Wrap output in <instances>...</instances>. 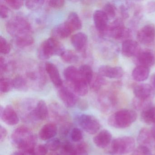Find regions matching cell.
<instances>
[{"mask_svg": "<svg viewBox=\"0 0 155 155\" xmlns=\"http://www.w3.org/2000/svg\"><path fill=\"white\" fill-rule=\"evenodd\" d=\"M140 118L146 124H155V107L151 106L142 111Z\"/></svg>", "mask_w": 155, "mask_h": 155, "instance_id": "83f0119b", "label": "cell"}, {"mask_svg": "<svg viewBox=\"0 0 155 155\" xmlns=\"http://www.w3.org/2000/svg\"><path fill=\"white\" fill-rule=\"evenodd\" d=\"M137 118V113L134 110H120L110 116L108 123L110 126L116 128H126L135 122Z\"/></svg>", "mask_w": 155, "mask_h": 155, "instance_id": "3957f363", "label": "cell"}, {"mask_svg": "<svg viewBox=\"0 0 155 155\" xmlns=\"http://www.w3.org/2000/svg\"><path fill=\"white\" fill-rule=\"evenodd\" d=\"M134 61L137 66L150 68L155 64V53L151 50L140 49L134 57Z\"/></svg>", "mask_w": 155, "mask_h": 155, "instance_id": "ba28073f", "label": "cell"}, {"mask_svg": "<svg viewBox=\"0 0 155 155\" xmlns=\"http://www.w3.org/2000/svg\"><path fill=\"white\" fill-rule=\"evenodd\" d=\"M63 61L67 63H74L78 61V56L74 51L71 50H65L61 55Z\"/></svg>", "mask_w": 155, "mask_h": 155, "instance_id": "d6a6232c", "label": "cell"}, {"mask_svg": "<svg viewBox=\"0 0 155 155\" xmlns=\"http://www.w3.org/2000/svg\"><path fill=\"white\" fill-rule=\"evenodd\" d=\"M98 73L102 77L109 78L119 79L123 77L124 72L120 67L102 65L99 68Z\"/></svg>", "mask_w": 155, "mask_h": 155, "instance_id": "9a60e30c", "label": "cell"}, {"mask_svg": "<svg viewBox=\"0 0 155 155\" xmlns=\"http://www.w3.org/2000/svg\"><path fill=\"white\" fill-rule=\"evenodd\" d=\"M58 96L65 106L68 107H74L79 99L76 94L66 87H61L58 91Z\"/></svg>", "mask_w": 155, "mask_h": 155, "instance_id": "7c38bea8", "label": "cell"}, {"mask_svg": "<svg viewBox=\"0 0 155 155\" xmlns=\"http://www.w3.org/2000/svg\"><path fill=\"white\" fill-rule=\"evenodd\" d=\"M78 104L79 107L81 109L85 110L87 108L88 103L86 101L83 100H79L78 101Z\"/></svg>", "mask_w": 155, "mask_h": 155, "instance_id": "db71d44e", "label": "cell"}, {"mask_svg": "<svg viewBox=\"0 0 155 155\" xmlns=\"http://www.w3.org/2000/svg\"><path fill=\"white\" fill-rule=\"evenodd\" d=\"M66 22L56 26L51 31L52 37L55 38L65 39L69 37L73 32Z\"/></svg>", "mask_w": 155, "mask_h": 155, "instance_id": "7402d4cb", "label": "cell"}, {"mask_svg": "<svg viewBox=\"0 0 155 155\" xmlns=\"http://www.w3.org/2000/svg\"><path fill=\"white\" fill-rule=\"evenodd\" d=\"M79 70L82 78L90 85L94 75L92 68L89 65L84 64L80 67Z\"/></svg>", "mask_w": 155, "mask_h": 155, "instance_id": "f546056e", "label": "cell"}, {"mask_svg": "<svg viewBox=\"0 0 155 155\" xmlns=\"http://www.w3.org/2000/svg\"><path fill=\"white\" fill-rule=\"evenodd\" d=\"M64 4L65 1L63 0H52L48 2L49 6L54 9L61 8Z\"/></svg>", "mask_w": 155, "mask_h": 155, "instance_id": "7dc6e473", "label": "cell"}, {"mask_svg": "<svg viewBox=\"0 0 155 155\" xmlns=\"http://www.w3.org/2000/svg\"><path fill=\"white\" fill-rule=\"evenodd\" d=\"M9 14V9L5 4H0V15L2 18L5 19L8 18Z\"/></svg>", "mask_w": 155, "mask_h": 155, "instance_id": "c3c4849f", "label": "cell"}, {"mask_svg": "<svg viewBox=\"0 0 155 155\" xmlns=\"http://www.w3.org/2000/svg\"><path fill=\"white\" fill-rule=\"evenodd\" d=\"M8 66L7 63L5 62V60L4 58L1 56L0 57V69H1V73L5 72L7 70Z\"/></svg>", "mask_w": 155, "mask_h": 155, "instance_id": "816d5d0a", "label": "cell"}, {"mask_svg": "<svg viewBox=\"0 0 155 155\" xmlns=\"http://www.w3.org/2000/svg\"><path fill=\"white\" fill-rule=\"evenodd\" d=\"M137 38L140 43L144 45L152 44L155 40V26L148 24L142 27L138 31Z\"/></svg>", "mask_w": 155, "mask_h": 155, "instance_id": "9c48e42d", "label": "cell"}, {"mask_svg": "<svg viewBox=\"0 0 155 155\" xmlns=\"http://www.w3.org/2000/svg\"><path fill=\"white\" fill-rule=\"evenodd\" d=\"M45 70L55 87L58 88L62 87L63 81L61 77L59 71L54 64L50 62H46L45 64Z\"/></svg>", "mask_w": 155, "mask_h": 155, "instance_id": "ac0fdd59", "label": "cell"}, {"mask_svg": "<svg viewBox=\"0 0 155 155\" xmlns=\"http://www.w3.org/2000/svg\"><path fill=\"white\" fill-rule=\"evenodd\" d=\"M88 84L83 79H81L75 84L71 85V87L75 94L81 97H84L88 92Z\"/></svg>", "mask_w": 155, "mask_h": 155, "instance_id": "f1b7e54d", "label": "cell"}, {"mask_svg": "<svg viewBox=\"0 0 155 155\" xmlns=\"http://www.w3.org/2000/svg\"><path fill=\"white\" fill-rule=\"evenodd\" d=\"M83 137L82 131L79 128L74 127L71 130V139L74 142H79L83 139Z\"/></svg>", "mask_w": 155, "mask_h": 155, "instance_id": "ab89813d", "label": "cell"}, {"mask_svg": "<svg viewBox=\"0 0 155 155\" xmlns=\"http://www.w3.org/2000/svg\"><path fill=\"white\" fill-rule=\"evenodd\" d=\"M78 123L81 127L87 133L91 135L96 134L100 129L99 120L93 115L83 114L78 118Z\"/></svg>", "mask_w": 155, "mask_h": 155, "instance_id": "52a82bcc", "label": "cell"}, {"mask_svg": "<svg viewBox=\"0 0 155 155\" xmlns=\"http://www.w3.org/2000/svg\"><path fill=\"white\" fill-rule=\"evenodd\" d=\"M135 145V140L132 137H120L111 141L107 151L110 154H127L134 150Z\"/></svg>", "mask_w": 155, "mask_h": 155, "instance_id": "5b68a950", "label": "cell"}, {"mask_svg": "<svg viewBox=\"0 0 155 155\" xmlns=\"http://www.w3.org/2000/svg\"><path fill=\"white\" fill-rule=\"evenodd\" d=\"M153 139L154 138L151 130L150 131L146 128H143L140 130L137 137V141L140 146L148 147V145L152 143Z\"/></svg>", "mask_w": 155, "mask_h": 155, "instance_id": "484cf974", "label": "cell"}, {"mask_svg": "<svg viewBox=\"0 0 155 155\" xmlns=\"http://www.w3.org/2000/svg\"><path fill=\"white\" fill-rule=\"evenodd\" d=\"M93 19L95 28L100 33L106 30L108 25L109 18L103 10L95 11L93 13Z\"/></svg>", "mask_w": 155, "mask_h": 155, "instance_id": "2e32d148", "label": "cell"}, {"mask_svg": "<svg viewBox=\"0 0 155 155\" xmlns=\"http://www.w3.org/2000/svg\"><path fill=\"white\" fill-rule=\"evenodd\" d=\"M51 114L53 119L60 123L66 124L68 114V112L60 105L57 103H52L50 106L49 113Z\"/></svg>", "mask_w": 155, "mask_h": 155, "instance_id": "5bb4252c", "label": "cell"}, {"mask_svg": "<svg viewBox=\"0 0 155 155\" xmlns=\"http://www.w3.org/2000/svg\"><path fill=\"white\" fill-rule=\"evenodd\" d=\"M48 151V149L45 145H36L25 153L26 155H46Z\"/></svg>", "mask_w": 155, "mask_h": 155, "instance_id": "d590c367", "label": "cell"}, {"mask_svg": "<svg viewBox=\"0 0 155 155\" xmlns=\"http://www.w3.org/2000/svg\"><path fill=\"white\" fill-rule=\"evenodd\" d=\"M106 84V81L99 73L94 74L93 79L90 84L91 88L95 91H98L101 87Z\"/></svg>", "mask_w": 155, "mask_h": 155, "instance_id": "1f68e13d", "label": "cell"}, {"mask_svg": "<svg viewBox=\"0 0 155 155\" xmlns=\"http://www.w3.org/2000/svg\"><path fill=\"white\" fill-rule=\"evenodd\" d=\"M65 22L69 26L73 32L82 28V22L78 15L76 12H72L70 13Z\"/></svg>", "mask_w": 155, "mask_h": 155, "instance_id": "4316f807", "label": "cell"}, {"mask_svg": "<svg viewBox=\"0 0 155 155\" xmlns=\"http://www.w3.org/2000/svg\"><path fill=\"white\" fill-rule=\"evenodd\" d=\"M116 7L114 4L111 3H107L105 4L103 8V11L107 14L109 18H115L116 14Z\"/></svg>", "mask_w": 155, "mask_h": 155, "instance_id": "60d3db41", "label": "cell"}, {"mask_svg": "<svg viewBox=\"0 0 155 155\" xmlns=\"http://www.w3.org/2000/svg\"><path fill=\"white\" fill-rule=\"evenodd\" d=\"M13 88L20 91H26L28 89V82L25 78L18 76L12 79Z\"/></svg>", "mask_w": 155, "mask_h": 155, "instance_id": "4dcf8cb0", "label": "cell"}, {"mask_svg": "<svg viewBox=\"0 0 155 155\" xmlns=\"http://www.w3.org/2000/svg\"></svg>", "mask_w": 155, "mask_h": 155, "instance_id": "680465c9", "label": "cell"}, {"mask_svg": "<svg viewBox=\"0 0 155 155\" xmlns=\"http://www.w3.org/2000/svg\"><path fill=\"white\" fill-rule=\"evenodd\" d=\"M101 34L102 36L110 37L116 40L123 42L130 39L132 32L130 29L125 27L121 19H117L108 24L106 30Z\"/></svg>", "mask_w": 155, "mask_h": 155, "instance_id": "277c9868", "label": "cell"}, {"mask_svg": "<svg viewBox=\"0 0 155 155\" xmlns=\"http://www.w3.org/2000/svg\"><path fill=\"white\" fill-rule=\"evenodd\" d=\"M11 51V46L7 40L2 36H0V51L2 54L7 55Z\"/></svg>", "mask_w": 155, "mask_h": 155, "instance_id": "b9f144b4", "label": "cell"}, {"mask_svg": "<svg viewBox=\"0 0 155 155\" xmlns=\"http://www.w3.org/2000/svg\"><path fill=\"white\" fill-rule=\"evenodd\" d=\"M133 93L135 97L143 100L152 101L155 96V90L149 84H140L134 87Z\"/></svg>", "mask_w": 155, "mask_h": 155, "instance_id": "30bf717a", "label": "cell"}, {"mask_svg": "<svg viewBox=\"0 0 155 155\" xmlns=\"http://www.w3.org/2000/svg\"><path fill=\"white\" fill-rule=\"evenodd\" d=\"M151 86L153 87V88L155 90V73L153 74L151 78Z\"/></svg>", "mask_w": 155, "mask_h": 155, "instance_id": "11a10c76", "label": "cell"}, {"mask_svg": "<svg viewBox=\"0 0 155 155\" xmlns=\"http://www.w3.org/2000/svg\"><path fill=\"white\" fill-rule=\"evenodd\" d=\"M75 147L72 143L70 141H66L63 142L61 144V151L65 155H72L73 152L75 150Z\"/></svg>", "mask_w": 155, "mask_h": 155, "instance_id": "7bdbcfd3", "label": "cell"}, {"mask_svg": "<svg viewBox=\"0 0 155 155\" xmlns=\"http://www.w3.org/2000/svg\"><path fill=\"white\" fill-rule=\"evenodd\" d=\"M12 80L6 78H1L0 90L2 93H7L13 88Z\"/></svg>", "mask_w": 155, "mask_h": 155, "instance_id": "8d00e7d4", "label": "cell"}, {"mask_svg": "<svg viewBox=\"0 0 155 155\" xmlns=\"http://www.w3.org/2000/svg\"><path fill=\"white\" fill-rule=\"evenodd\" d=\"M101 109L104 112H110L117 104V97L112 92L102 94L99 99Z\"/></svg>", "mask_w": 155, "mask_h": 155, "instance_id": "4fadbf2b", "label": "cell"}, {"mask_svg": "<svg viewBox=\"0 0 155 155\" xmlns=\"http://www.w3.org/2000/svg\"><path fill=\"white\" fill-rule=\"evenodd\" d=\"M0 117L5 124L9 126L17 125L19 121L18 113L11 105H8L5 108L1 107Z\"/></svg>", "mask_w": 155, "mask_h": 155, "instance_id": "8fae6325", "label": "cell"}, {"mask_svg": "<svg viewBox=\"0 0 155 155\" xmlns=\"http://www.w3.org/2000/svg\"><path fill=\"white\" fill-rule=\"evenodd\" d=\"M5 2L11 8L14 10H18L23 5V1L20 0H7Z\"/></svg>", "mask_w": 155, "mask_h": 155, "instance_id": "bcb514c9", "label": "cell"}, {"mask_svg": "<svg viewBox=\"0 0 155 155\" xmlns=\"http://www.w3.org/2000/svg\"><path fill=\"white\" fill-rule=\"evenodd\" d=\"M145 11L148 13L155 12V2H149L145 5Z\"/></svg>", "mask_w": 155, "mask_h": 155, "instance_id": "681fc988", "label": "cell"}, {"mask_svg": "<svg viewBox=\"0 0 155 155\" xmlns=\"http://www.w3.org/2000/svg\"><path fill=\"white\" fill-rule=\"evenodd\" d=\"M11 140L14 147L26 153L37 145V137L30 129L21 126L13 131Z\"/></svg>", "mask_w": 155, "mask_h": 155, "instance_id": "6da1fadb", "label": "cell"}, {"mask_svg": "<svg viewBox=\"0 0 155 155\" xmlns=\"http://www.w3.org/2000/svg\"><path fill=\"white\" fill-rule=\"evenodd\" d=\"M50 155H59L58 154V153H51V154H50Z\"/></svg>", "mask_w": 155, "mask_h": 155, "instance_id": "6f0895ef", "label": "cell"}, {"mask_svg": "<svg viewBox=\"0 0 155 155\" xmlns=\"http://www.w3.org/2000/svg\"><path fill=\"white\" fill-rule=\"evenodd\" d=\"M112 135L109 130L104 129L99 132L93 138L94 144L100 148L107 147L112 141Z\"/></svg>", "mask_w": 155, "mask_h": 155, "instance_id": "d6986e66", "label": "cell"}, {"mask_svg": "<svg viewBox=\"0 0 155 155\" xmlns=\"http://www.w3.org/2000/svg\"><path fill=\"white\" fill-rule=\"evenodd\" d=\"M64 76L65 79L71 86L82 79L79 70L74 66L66 68L64 71Z\"/></svg>", "mask_w": 155, "mask_h": 155, "instance_id": "cb8c5ba5", "label": "cell"}, {"mask_svg": "<svg viewBox=\"0 0 155 155\" xmlns=\"http://www.w3.org/2000/svg\"><path fill=\"white\" fill-rule=\"evenodd\" d=\"M61 144L62 143L59 139L58 138H53L48 140L45 145L48 150L55 151L61 148Z\"/></svg>", "mask_w": 155, "mask_h": 155, "instance_id": "74e56055", "label": "cell"}, {"mask_svg": "<svg viewBox=\"0 0 155 155\" xmlns=\"http://www.w3.org/2000/svg\"><path fill=\"white\" fill-rule=\"evenodd\" d=\"M64 51L62 44L57 39L51 37L41 43L38 55L41 59L46 60L56 55L61 56Z\"/></svg>", "mask_w": 155, "mask_h": 155, "instance_id": "8992f818", "label": "cell"}, {"mask_svg": "<svg viewBox=\"0 0 155 155\" xmlns=\"http://www.w3.org/2000/svg\"><path fill=\"white\" fill-rule=\"evenodd\" d=\"M72 155H89L88 147L86 143L82 142L77 145Z\"/></svg>", "mask_w": 155, "mask_h": 155, "instance_id": "ee69618b", "label": "cell"}, {"mask_svg": "<svg viewBox=\"0 0 155 155\" xmlns=\"http://www.w3.org/2000/svg\"><path fill=\"white\" fill-rule=\"evenodd\" d=\"M49 115V110L44 101L40 100L36 104L33 111L34 120H44Z\"/></svg>", "mask_w": 155, "mask_h": 155, "instance_id": "44dd1931", "label": "cell"}, {"mask_svg": "<svg viewBox=\"0 0 155 155\" xmlns=\"http://www.w3.org/2000/svg\"><path fill=\"white\" fill-rule=\"evenodd\" d=\"M58 132V128L55 123H48L44 125L39 132V137L43 140H48L54 138Z\"/></svg>", "mask_w": 155, "mask_h": 155, "instance_id": "ffe728a7", "label": "cell"}, {"mask_svg": "<svg viewBox=\"0 0 155 155\" xmlns=\"http://www.w3.org/2000/svg\"><path fill=\"white\" fill-rule=\"evenodd\" d=\"M150 74V68L143 66H137L132 72L133 79L138 82L145 81L148 78Z\"/></svg>", "mask_w": 155, "mask_h": 155, "instance_id": "d4e9b609", "label": "cell"}, {"mask_svg": "<svg viewBox=\"0 0 155 155\" xmlns=\"http://www.w3.org/2000/svg\"><path fill=\"white\" fill-rule=\"evenodd\" d=\"M6 29L9 34L16 38L31 35V27L29 21L24 17L16 16L7 22Z\"/></svg>", "mask_w": 155, "mask_h": 155, "instance_id": "7a4b0ae2", "label": "cell"}, {"mask_svg": "<svg viewBox=\"0 0 155 155\" xmlns=\"http://www.w3.org/2000/svg\"><path fill=\"white\" fill-rule=\"evenodd\" d=\"M45 3L43 0H35V1H27L25 2V5L27 8L30 10H36L41 8Z\"/></svg>", "mask_w": 155, "mask_h": 155, "instance_id": "f35d334b", "label": "cell"}, {"mask_svg": "<svg viewBox=\"0 0 155 155\" xmlns=\"http://www.w3.org/2000/svg\"><path fill=\"white\" fill-rule=\"evenodd\" d=\"M132 155H152L149 148L145 146H139L134 150Z\"/></svg>", "mask_w": 155, "mask_h": 155, "instance_id": "f6af8a7d", "label": "cell"}, {"mask_svg": "<svg viewBox=\"0 0 155 155\" xmlns=\"http://www.w3.org/2000/svg\"><path fill=\"white\" fill-rule=\"evenodd\" d=\"M11 155H26V154L22 151H17L13 152Z\"/></svg>", "mask_w": 155, "mask_h": 155, "instance_id": "9f6ffc18", "label": "cell"}, {"mask_svg": "<svg viewBox=\"0 0 155 155\" xmlns=\"http://www.w3.org/2000/svg\"><path fill=\"white\" fill-rule=\"evenodd\" d=\"M88 38L84 32H80L74 34L71 38L72 46L77 51L83 50L87 42Z\"/></svg>", "mask_w": 155, "mask_h": 155, "instance_id": "603a6c76", "label": "cell"}, {"mask_svg": "<svg viewBox=\"0 0 155 155\" xmlns=\"http://www.w3.org/2000/svg\"><path fill=\"white\" fill-rule=\"evenodd\" d=\"M151 102V101L143 100L135 97L132 101V105L135 109L143 111L144 110L152 106Z\"/></svg>", "mask_w": 155, "mask_h": 155, "instance_id": "836d02e7", "label": "cell"}, {"mask_svg": "<svg viewBox=\"0 0 155 155\" xmlns=\"http://www.w3.org/2000/svg\"><path fill=\"white\" fill-rule=\"evenodd\" d=\"M8 134L6 128L1 125L0 126V141L2 142L5 140Z\"/></svg>", "mask_w": 155, "mask_h": 155, "instance_id": "f907efd6", "label": "cell"}, {"mask_svg": "<svg viewBox=\"0 0 155 155\" xmlns=\"http://www.w3.org/2000/svg\"><path fill=\"white\" fill-rule=\"evenodd\" d=\"M141 49L137 41L129 39L122 42L121 52L122 55L127 58L134 57Z\"/></svg>", "mask_w": 155, "mask_h": 155, "instance_id": "e0dca14e", "label": "cell"}, {"mask_svg": "<svg viewBox=\"0 0 155 155\" xmlns=\"http://www.w3.org/2000/svg\"><path fill=\"white\" fill-rule=\"evenodd\" d=\"M120 12L122 18H127L129 17V13L128 9L124 5H121L120 7Z\"/></svg>", "mask_w": 155, "mask_h": 155, "instance_id": "f5cc1de1", "label": "cell"}, {"mask_svg": "<svg viewBox=\"0 0 155 155\" xmlns=\"http://www.w3.org/2000/svg\"><path fill=\"white\" fill-rule=\"evenodd\" d=\"M34 39L31 35L23 36L16 38V43L20 48H25L32 45L34 43Z\"/></svg>", "mask_w": 155, "mask_h": 155, "instance_id": "e575fe53", "label": "cell"}]
</instances>
